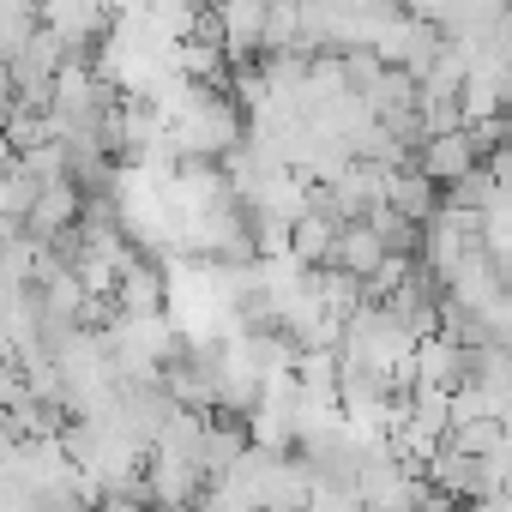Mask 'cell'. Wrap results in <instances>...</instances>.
I'll use <instances>...</instances> for the list:
<instances>
[{
	"instance_id": "ba28073f",
	"label": "cell",
	"mask_w": 512,
	"mask_h": 512,
	"mask_svg": "<svg viewBox=\"0 0 512 512\" xmlns=\"http://www.w3.org/2000/svg\"><path fill=\"white\" fill-rule=\"evenodd\" d=\"M374 512H416V506H374Z\"/></svg>"
},
{
	"instance_id": "6da1fadb",
	"label": "cell",
	"mask_w": 512,
	"mask_h": 512,
	"mask_svg": "<svg viewBox=\"0 0 512 512\" xmlns=\"http://www.w3.org/2000/svg\"><path fill=\"white\" fill-rule=\"evenodd\" d=\"M470 374H476V344H470V338H458L452 326L416 344V386L458 392V386H470Z\"/></svg>"
},
{
	"instance_id": "3957f363",
	"label": "cell",
	"mask_w": 512,
	"mask_h": 512,
	"mask_svg": "<svg viewBox=\"0 0 512 512\" xmlns=\"http://www.w3.org/2000/svg\"><path fill=\"white\" fill-rule=\"evenodd\" d=\"M416 163H422L440 187H458L464 175H476V169L488 163V151H482V139H476L470 127H458V133H428V145L416 151Z\"/></svg>"
},
{
	"instance_id": "277c9868",
	"label": "cell",
	"mask_w": 512,
	"mask_h": 512,
	"mask_svg": "<svg viewBox=\"0 0 512 512\" xmlns=\"http://www.w3.org/2000/svg\"><path fill=\"white\" fill-rule=\"evenodd\" d=\"M386 260H392V247H386V235H380V223H374V217H356V223H344V229H338V253H332V266H344L350 278L374 284V278L386 272Z\"/></svg>"
},
{
	"instance_id": "7a4b0ae2",
	"label": "cell",
	"mask_w": 512,
	"mask_h": 512,
	"mask_svg": "<svg viewBox=\"0 0 512 512\" xmlns=\"http://www.w3.org/2000/svg\"><path fill=\"white\" fill-rule=\"evenodd\" d=\"M223 19V43L235 61H260L272 49V0H211Z\"/></svg>"
},
{
	"instance_id": "5b68a950",
	"label": "cell",
	"mask_w": 512,
	"mask_h": 512,
	"mask_svg": "<svg viewBox=\"0 0 512 512\" xmlns=\"http://www.w3.org/2000/svg\"><path fill=\"white\" fill-rule=\"evenodd\" d=\"M386 205L404 211V217H416V223H434L440 205H446V193H440V181H434L422 163H398V169L386 175Z\"/></svg>"
},
{
	"instance_id": "52a82bcc",
	"label": "cell",
	"mask_w": 512,
	"mask_h": 512,
	"mask_svg": "<svg viewBox=\"0 0 512 512\" xmlns=\"http://www.w3.org/2000/svg\"><path fill=\"white\" fill-rule=\"evenodd\" d=\"M55 181H61V175H55ZM43 187H49V175H37L25 157L7 163V187H0V211H7V229H25V217L37 211Z\"/></svg>"
},
{
	"instance_id": "8992f818",
	"label": "cell",
	"mask_w": 512,
	"mask_h": 512,
	"mask_svg": "<svg viewBox=\"0 0 512 512\" xmlns=\"http://www.w3.org/2000/svg\"><path fill=\"white\" fill-rule=\"evenodd\" d=\"M338 229H344V223H332L326 211H314V205H308V211L296 217V229H290V253H296L302 266H332V253H338Z\"/></svg>"
}]
</instances>
